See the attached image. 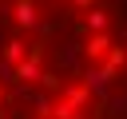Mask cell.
<instances>
[{"label": "cell", "mask_w": 127, "mask_h": 119, "mask_svg": "<svg viewBox=\"0 0 127 119\" xmlns=\"http://www.w3.org/2000/svg\"><path fill=\"white\" fill-rule=\"evenodd\" d=\"M0 119H127V0H0Z\"/></svg>", "instance_id": "6da1fadb"}]
</instances>
